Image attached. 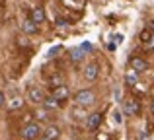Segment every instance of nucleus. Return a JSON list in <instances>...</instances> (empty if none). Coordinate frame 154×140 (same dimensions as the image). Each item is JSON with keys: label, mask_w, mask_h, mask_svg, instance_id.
I'll use <instances>...</instances> for the list:
<instances>
[{"label": "nucleus", "mask_w": 154, "mask_h": 140, "mask_svg": "<svg viewBox=\"0 0 154 140\" xmlns=\"http://www.w3.org/2000/svg\"><path fill=\"white\" fill-rule=\"evenodd\" d=\"M96 101V94L92 90H80L74 94V103L78 107H90Z\"/></svg>", "instance_id": "f257e3e1"}, {"label": "nucleus", "mask_w": 154, "mask_h": 140, "mask_svg": "<svg viewBox=\"0 0 154 140\" xmlns=\"http://www.w3.org/2000/svg\"><path fill=\"white\" fill-rule=\"evenodd\" d=\"M39 134H41V127H39L37 123H27L22 129L20 136H22V140H37Z\"/></svg>", "instance_id": "f03ea898"}, {"label": "nucleus", "mask_w": 154, "mask_h": 140, "mask_svg": "<svg viewBox=\"0 0 154 140\" xmlns=\"http://www.w3.org/2000/svg\"><path fill=\"white\" fill-rule=\"evenodd\" d=\"M123 113L129 115V117H135V115L140 113V105L137 99H127V101H123Z\"/></svg>", "instance_id": "7ed1b4c3"}, {"label": "nucleus", "mask_w": 154, "mask_h": 140, "mask_svg": "<svg viewBox=\"0 0 154 140\" xmlns=\"http://www.w3.org/2000/svg\"><path fill=\"white\" fill-rule=\"evenodd\" d=\"M129 64H131V70L137 72V74H143L144 70H148V62L140 57H133L131 61H129Z\"/></svg>", "instance_id": "20e7f679"}, {"label": "nucleus", "mask_w": 154, "mask_h": 140, "mask_svg": "<svg viewBox=\"0 0 154 140\" xmlns=\"http://www.w3.org/2000/svg\"><path fill=\"white\" fill-rule=\"evenodd\" d=\"M27 97H29V101H33V103H43L45 94H43V90L39 86H29V90H27Z\"/></svg>", "instance_id": "39448f33"}, {"label": "nucleus", "mask_w": 154, "mask_h": 140, "mask_svg": "<svg viewBox=\"0 0 154 140\" xmlns=\"http://www.w3.org/2000/svg\"><path fill=\"white\" fill-rule=\"evenodd\" d=\"M100 76V66L96 64V62H90V64H86V68H84V78L88 80V82H96Z\"/></svg>", "instance_id": "423d86ee"}, {"label": "nucleus", "mask_w": 154, "mask_h": 140, "mask_svg": "<svg viewBox=\"0 0 154 140\" xmlns=\"http://www.w3.org/2000/svg\"><path fill=\"white\" fill-rule=\"evenodd\" d=\"M59 134H60L59 127L51 125V127H47L45 130H41V134H39L37 140H57V138H59Z\"/></svg>", "instance_id": "0eeeda50"}, {"label": "nucleus", "mask_w": 154, "mask_h": 140, "mask_svg": "<svg viewBox=\"0 0 154 140\" xmlns=\"http://www.w3.org/2000/svg\"><path fill=\"white\" fill-rule=\"evenodd\" d=\"M53 97L57 99L59 103H63L64 99H68V95H70V91H68V88L64 86V84H60V86H57V88H53Z\"/></svg>", "instance_id": "6e6552de"}, {"label": "nucleus", "mask_w": 154, "mask_h": 140, "mask_svg": "<svg viewBox=\"0 0 154 140\" xmlns=\"http://www.w3.org/2000/svg\"><path fill=\"white\" fill-rule=\"evenodd\" d=\"M29 19L33 23H43L45 22V12H43V8H39V6H35V8H31V12H29Z\"/></svg>", "instance_id": "1a4fd4ad"}, {"label": "nucleus", "mask_w": 154, "mask_h": 140, "mask_svg": "<svg viewBox=\"0 0 154 140\" xmlns=\"http://www.w3.org/2000/svg\"><path fill=\"white\" fill-rule=\"evenodd\" d=\"M102 125V113H92L88 117V129L90 130H98V127Z\"/></svg>", "instance_id": "9d476101"}, {"label": "nucleus", "mask_w": 154, "mask_h": 140, "mask_svg": "<svg viewBox=\"0 0 154 140\" xmlns=\"http://www.w3.org/2000/svg\"><path fill=\"white\" fill-rule=\"evenodd\" d=\"M22 31H23V33H27V35L37 33V23H33L29 18H27V19H23V22H22Z\"/></svg>", "instance_id": "9b49d317"}, {"label": "nucleus", "mask_w": 154, "mask_h": 140, "mask_svg": "<svg viewBox=\"0 0 154 140\" xmlns=\"http://www.w3.org/2000/svg\"><path fill=\"white\" fill-rule=\"evenodd\" d=\"M22 107H23V99L22 97H14V99H10V101H8V109H10V111L22 109Z\"/></svg>", "instance_id": "f8f14e48"}, {"label": "nucleus", "mask_w": 154, "mask_h": 140, "mask_svg": "<svg viewBox=\"0 0 154 140\" xmlns=\"http://www.w3.org/2000/svg\"><path fill=\"white\" fill-rule=\"evenodd\" d=\"M43 105H45V109H49V111H51V109H57V107H59L60 103L57 101V99L53 97V95H49V97L43 99Z\"/></svg>", "instance_id": "ddd939ff"}, {"label": "nucleus", "mask_w": 154, "mask_h": 140, "mask_svg": "<svg viewBox=\"0 0 154 140\" xmlns=\"http://www.w3.org/2000/svg\"><path fill=\"white\" fill-rule=\"evenodd\" d=\"M139 37H140V43H143V45H146V43H148V41H150V39L154 37V33H152V31L146 27V29H143V31H140V35H139Z\"/></svg>", "instance_id": "4468645a"}, {"label": "nucleus", "mask_w": 154, "mask_h": 140, "mask_svg": "<svg viewBox=\"0 0 154 140\" xmlns=\"http://www.w3.org/2000/svg\"><path fill=\"white\" fill-rule=\"evenodd\" d=\"M125 82H127L129 86H135V84L139 82V74H137V72H133V70H131V72H129L127 76H125Z\"/></svg>", "instance_id": "2eb2a0df"}, {"label": "nucleus", "mask_w": 154, "mask_h": 140, "mask_svg": "<svg viewBox=\"0 0 154 140\" xmlns=\"http://www.w3.org/2000/svg\"><path fill=\"white\" fill-rule=\"evenodd\" d=\"M82 57H84V55H82V49H72V53H70V58H72L74 62H78Z\"/></svg>", "instance_id": "dca6fc26"}, {"label": "nucleus", "mask_w": 154, "mask_h": 140, "mask_svg": "<svg viewBox=\"0 0 154 140\" xmlns=\"http://www.w3.org/2000/svg\"><path fill=\"white\" fill-rule=\"evenodd\" d=\"M49 84L53 88H57V86H60V84H63V76L60 74H57V76H51V80H49Z\"/></svg>", "instance_id": "f3484780"}, {"label": "nucleus", "mask_w": 154, "mask_h": 140, "mask_svg": "<svg viewBox=\"0 0 154 140\" xmlns=\"http://www.w3.org/2000/svg\"><path fill=\"white\" fill-rule=\"evenodd\" d=\"M113 123H115V125H121V123H123V117H121V111L119 109L113 111Z\"/></svg>", "instance_id": "a211bd4d"}, {"label": "nucleus", "mask_w": 154, "mask_h": 140, "mask_svg": "<svg viewBox=\"0 0 154 140\" xmlns=\"http://www.w3.org/2000/svg\"><path fill=\"white\" fill-rule=\"evenodd\" d=\"M144 47H146L148 51H154V37H152V39H150V41H148V43H146Z\"/></svg>", "instance_id": "6ab92c4d"}, {"label": "nucleus", "mask_w": 154, "mask_h": 140, "mask_svg": "<svg viewBox=\"0 0 154 140\" xmlns=\"http://www.w3.org/2000/svg\"><path fill=\"white\" fill-rule=\"evenodd\" d=\"M6 103V95H4V91H0V107Z\"/></svg>", "instance_id": "aec40b11"}, {"label": "nucleus", "mask_w": 154, "mask_h": 140, "mask_svg": "<svg viewBox=\"0 0 154 140\" xmlns=\"http://www.w3.org/2000/svg\"><path fill=\"white\" fill-rule=\"evenodd\" d=\"M148 29H150L152 33H154V22H150V27H148Z\"/></svg>", "instance_id": "412c9836"}, {"label": "nucleus", "mask_w": 154, "mask_h": 140, "mask_svg": "<svg viewBox=\"0 0 154 140\" xmlns=\"http://www.w3.org/2000/svg\"><path fill=\"white\" fill-rule=\"evenodd\" d=\"M152 113H154V101H152Z\"/></svg>", "instance_id": "4be33fe9"}]
</instances>
